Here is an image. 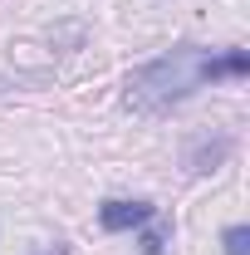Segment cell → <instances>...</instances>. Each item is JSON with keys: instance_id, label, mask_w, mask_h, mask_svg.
Wrapping results in <instances>:
<instances>
[{"instance_id": "3957f363", "label": "cell", "mask_w": 250, "mask_h": 255, "mask_svg": "<svg viewBox=\"0 0 250 255\" xmlns=\"http://www.w3.org/2000/svg\"><path fill=\"white\" fill-rule=\"evenodd\" d=\"M221 246H226V255H250V231L246 226H226Z\"/></svg>"}, {"instance_id": "5b68a950", "label": "cell", "mask_w": 250, "mask_h": 255, "mask_svg": "<svg viewBox=\"0 0 250 255\" xmlns=\"http://www.w3.org/2000/svg\"><path fill=\"white\" fill-rule=\"evenodd\" d=\"M44 255H69V251H64V246H54V251H44Z\"/></svg>"}, {"instance_id": "277c9868", "label": "cell", "mask_w": 250, "mask_h": 255, "mask_svg": "<svg viewBox=\"0 0 250 255\" xmlns=\"http://www.w3.org/2000/svg\"><path fill=\"white\" fill-rule=\"evenodd\" d=\"M226 152H231V142H216V147L206 142V147H201V152L191 157V172H211V162H221Z\"/></svg>"}, {"instance_id": "7a4b0ae2", "label": "cell", "mask_w": 250, "mask_h": 255, "mask_svg": "<svg viewBox=\"0 0 250 255\" xmlns=\"http://www.w3.org/2000/svg\"><path fill=\"white\" fill-rule=\"evenodd\" d=\"M157 216L152 201H103L98 206V226L103 231H137V226H147Z\"/></svg>"}, {"instance_id": "6da1fadb", "label": "cell", "mask_w": 250, "mask_h": 255, "mask_svg": "<svg viewBox=\"0 0 250 255\" xmlns=\"http://www.w3.org/2000/svg\"><path fill=\"white\" fill-rule=\"evenodd\" d=\"M250 54L246 49H201V44H177L167 54L147 59L142 69L127 74V103L137 113H162L172 103L191 98L196 89L216 84V79H246Z\"/></svg>"}]
</instances>
